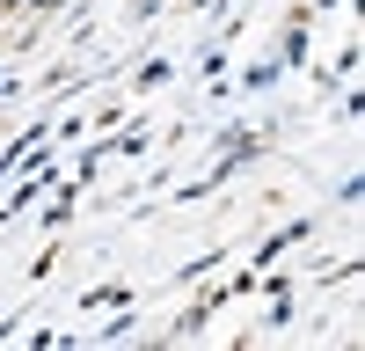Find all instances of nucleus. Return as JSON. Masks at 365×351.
<instances>
[{"instance_id":"obj_1","label":"nucleus","mask_w":365,"mask_h":351,"mask_svg":"<svg viewBox=\"0 0 365 351\" xmlns=\"http://www.w3.org/2000/svg\"><path fill=\"white\" fill-rule=\"evenodd\" d=\"M0 8H8V15H22V8H29V0H0Z\"/></svg>"}]
</instances>
